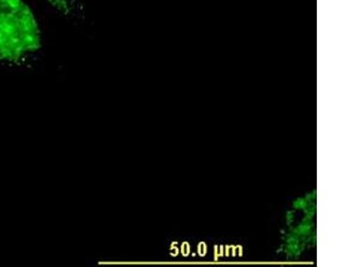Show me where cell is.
<instances>
[{
	"label": "cell",
	"mask_w": 356,
	"mask_h": 267,
	"mask_svg": "<svg viewBox=\"0 0 356 267\" xmlns=\"http://www.w3.org/2000/svg\"><path fill=\"white\" fill-rule=\"evenodd\" d=\"M39 18L26 0H0V63L19 66L42 50Z\"/></svg>",
	"instance_id": "cell-1"
},
{
	"label": "cell",
	"mask_w": 356,
	"mask_h": 267,
	"mask_svg": "<svg viewBox=\"0 0 356 267\" xmlns=\"http://www.w3.org/2000/svg\"><path fill=\"white\" fill-rule=\"evenodd\" d=\"M51 8L63 17L72 18L79 14V0H46Z\"/></svg>",
	"instance_id": "cell-2"
}]
</instances>
